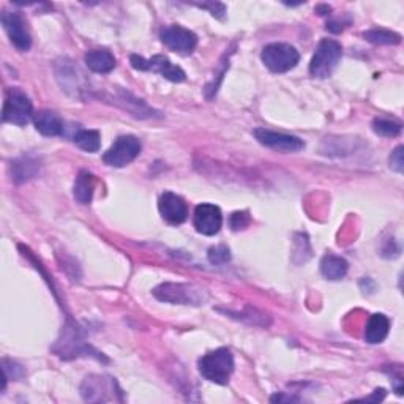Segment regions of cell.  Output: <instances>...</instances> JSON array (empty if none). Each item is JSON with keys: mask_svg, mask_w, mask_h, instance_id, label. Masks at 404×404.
<instances>
[{"mask_svg": "<svg viewBox=\"0 0 404 404\" xmlns=\"http://www.w3.org/2000/svg\"><path fill=\"white\" fill-rule=\"evenodd\" d=\"M198 368L201 376L207 381L226 385L229 382L234 371V356L227 347H220L217 351L206 354L199 358Z\"/></svg>", "mask_w": 404, "mask_h": 404, "instance_id": "cell-1", "label": "cell"}, {"mask_svg": "<svg viewBox=\"0 0 404 404\" xmlns=\"http://www.w3.org/2000/svg\"><path fill=\"white\" fill-rule=\"evenodd\" d=\"M154 295L160 302L174 303V305H204L208 295L204 289H201L194 284L183 283H163L155 288Z\"/></svg>", "mask_w": 404, "mask_h": 404, "instance_id": "cell-2", "label": "cell"}, {"mask_svg": "<svg viewBox=\"0 0 404 404\" xmlns=\"http://www.w3.org/2000/svg\"><path fill=\"white\" fill-rule=\"evenodd\" d=\"M341 55H343L341 44L337 40H332V38H325V40L319 43L318 49H316L311 63H309V73L314 78H328L333 73V69L337 68Z\"/></svg>", "mask_w": 404, "mask_h": 404, "instance_id": "cell-3", "label": "cell"}, {"mask_svg": "<svg viewBox=\"0 0 404 404\" xmlns=\"http://www.w3.org/2000/svg\"><path fill=\"white\" fill-rule=\"evenodd\" d=\"M261 59L264 65L274 73H286L297 67L300 54L288 43H270L262 49Z\"/></svg>", "mask_w": 404, "mask_h": 404, "instance_id": "cell-4", "label": "cell"}, {"mask_svg": "<svg viewBox=\"0 0 404 404\" xmlns=\"http://www.w3.org/2000/svg\"><path fill=\"white\" fill-rule=\"evenodd\" d=\"M34 106H32V101L27 95L19 90V88H10L4 105V122L24 126L34 119Z\"/></svg>", "mask_w": 404, "mask_h": 404, "instance_id": "cell-5", "label": "cell"}, {"mask_svg": "<svg viewBox=\"0 0 404 404\" xmlns=\"http://www.w3.org/2000/svg\"><path fill=\"white\" fill-rule=\"evenodd\" d=\"M141 141L136 136H120L116 139L106 154L103 155V161L111 168H123L126 164L136 160L141 154Z\"/></svg>", "mask_w": 404, "mask_h": 404, "instance_id": "cell-6", "label": "cell"}, {"mask_svg": "<svg viewBox=\"0 0 404 404\" xmlns=\"http://www.w3.org/2000/svg\"><path fill=\"white\" fill-rule=\"evenodd\" d=\"M131 67L139 72H156L160 73L163 78H166L173 82H183L187 78L185 72L180 67H175L170 63L169 59L164 55H154L152 59H144L141 55L133 54L130 57Z\"/></svg>", "mask_w": 404, "mask_h": 404, "instance_id": "cell-7", "label": "cell"}, {"mask_svg": "<svg viewBox=\"0 0 404 404\" xmlns=\"http://www.w3.org/2000/svg\"><path fill=\"white\" fill-rule=\"evenodd\" d=\"M255 136L259 142L265 145V147L274 149L278 152H284V154H295V152H300L302 149H305V142H303L300 137L284 135V133H276V131H270L265 128H256Z\"/></svg>", "mask_w": 404, "mask_h": 404, "instance_id": "cell-8", "label": "cell"}, {"mask_svg": "<svg viewBox=\"0 0 404 404\" xmlns=\"http://www.w3.org/2000/svg\"><path fill=\"white\" fill-rule=\"evenodd\" d=\"M161 41L174 53L189 54L193 53L196 44H198V36H196L194 32L182 27V25L173 24L163 29Z\"/></svg>", "mask_w": 404, "mask_h": 404, "instance_id": "cell-9", "label": "cell"}, {"mask_svg": "<svg viewBox=\"0 0 404 404\" xmlns=\"http://www.w3.org/2000/svg\"><path fill=\"white\" fill-rule=\"evenodd\" d=\"M2 25L6 32V35L10 36L11 43L19 50H29L32 46V38L27 30V24H25L24 18L19 13H2Z\"/></svg>", "mask_w": 404, "mask_h": 404, "instance_id": "cell-10", "label": "cell"}, {"mask_svg": "<svg viewBox=\"0 0 404 404\" xmlns=\"http://www.w3.org/2000/svg\"><path fill=\"white\" fill-rule=\"evenodd\" d=\"M223 226V213L213 204H199L194 210V227L202 236H215Z\"/></svg>", "mask_w": 404, "mask_h": 404, "instance_id": "cell-11", "label": "cell"}, {"mask_svg": "<svg viewBox=\"0 0 404 404\" xmlns=\"http://www.w3.org/2000/svg\"><path fill=\"white\" fill-rule=\"evenodd\" d=\"M158 210H160L164 221L169 224H182L188 217L187 202L179 194L166 191L160 196L158 201Z\"/></svg>", "mask_w": 404, "mask_h": 404, "instance_id": "cell-12", "label": "cell"}, {"mask_svg": "<svg viewBox=\"0 0 404 404\" xmlns=\"http://www.w3.org/2000/svg\"><path fill=\"white\" fill-rule=\"evenodd\" d=\"M116 381L100 377V376H88L82 384V396L87 401H107L109 396H106L107 391H114Z\"/></svg>", "mask_w": 404, "mask_h": 404, "instance_id": "cell-13", "label": "cell"}, {"mask_svg": "<svg viewBox=\"0 0 404 404\" xmlns=\"http://www.w3.org/2000/svg\"><path fill=\"white\" fill-rule=\"evenodd\" d=\"M35 128L43 136H60L63 135V120L53 111H40L34 116Z\"/></svg>", "mask_w": 404, "mask_h": 404, "instance_id": "cell-14", "label": "cell"}, {"mask_svg": "<svg viewBox=\"0 0 404 404\" xmlns=\"http://www.w3.org/2000/svg\"><path fill=\"white\" fill-rule=\"evenodd\" d=\"M389 330H390V321L387 316L376 313L371 316L368 324H366L365 339L368 341L370 344L382 343V341L387 338Z\"/></svg>", "mask_w": 404, "mask_h": 404, "instance_id": "cell-15", "label": "cell"}, {"mask_svg": "<svg viewBox=\"0 0 404 404\" xmlns=\"http://www.w3.org/2000/svg\"><path fill=\"white\" fill-rule=\"evenodd\" d=\"M86 65L95 73L106 74L116 68V57L106 49H93L86 54Z\"/></svg>", "mask_w": 404, "mask_h": 404, "instance_id": "cell-16", "label": "cell"}, {"mask_svg": "<svg viewBox=\"0 0 404 404\" xmlns=\"http://www.w3.org/2000/svg\"><path fill=\"white\" fill-rule=\"evenodd\" d=\"M347 269H349L347 261L339 256L327 255L321 261V274L327 280H341V278L346 276Z\"/></svg>", "mask_w": 404, "mask_h": 404, "instance_id": "cell-17", "label": "cell"}, {"mask_svg": "<svg viewBox=\"0 0 404 404\" xmlns=\"http://www.w3.org/2000/svg\"><path fill=\"white\" fill-rule=\"evenodd\" d=\"M95 189V177L87 173V170H81L79 175L76 177L74 187H73V196L79 204H90L93 198Z\"/></svg>", "mask_w": 404, "mask_h": 404, "instance_id": "cell-18", "label": "cell"}, {"mask_svg": "<svg viewBox=\"0 0 404 404\" xmlns=\"http://www.w3.org/2000/svg\"><path fill=\"white\" fill-rule=\"evenodd\" d=\"M38 168H40V164H38L36 160L30 156H22L16 160L15 163H11V173H13V179H15L18 183H22V182H27L30 179H34V177L38 174Z\"/></svg>", "mask_w": 404, "mask_h": 404, "instance_id": "cell-19", "label": "cell"}, {"mask_svg": "<svg viewBox=\"0 0 404 404\" xmlns=\"http://www.w3.org/2000/svg\"><path fill=\"white\" fill-rule=\"evenodd\" d=\"M74 144L78 145L79 149L88 152V154H95V152L100 150V133L95 130H81L79 133H76L74 136Z\"/></svg>", "mask_w": 404, "mask_h": 404, "instance_id": "cell-20", "label": "cell"}, {"mask_svg": "<svg viewBox=\"0 0 404 404\" xmlns=\"http://www.w3.org/2000/svg\"><path fill=\"white\" fill-rule=\"evenodd\" d=\"M365 40L372 44H400L401 36L395 34V32L385 30V29H372L363 34Z\"/></svg>", "mask_w": 404, "mask_h": 404, "instance_id": "cell-21", "label": "cell"}, {"mask_svg": "<svg viewBox=\"0 0 404 404\" xmlns=\"http://www.w3.org/2000/svg\"><path fill=\"white\" fill-rule=\"evenodd\" d=\"M372 130H375V133L379 136L395 137L401 133V125L389 119H375V122H372Z\"/></svg>", "mask_w": 404, "mask_h": 404, "instance_id": "cell-22", "label": "cell"}, {"mask_svg": "<svg viewBox=\"0 0 404 404\" xmlns=\"http://www.w3.org/2000/svg\"><path fill=\"white\" fill-rule=\"evenodd\" d=\"M231 259V252H229V248L227 246H215V248H210L208 250V261H210L212 264H226L227 261Z\"/></svg>", "mask_w": 404, "mask_h": 404, "instance_id": "cell-23", "label": "cell"}, {"mask_svg": "<svg viewBox=\"0 0 404 404\" xmlns=\"http://www.w3.org/2000/svg\"><path fill=\"white\" fill-rule=\"evenodd\" d=\"M403 145H398V147L391 152V155H390V168L395 170V173H403L404 170V158H403Z\"/></svg>", "mask_w": 404, "mask_h": 404, "instance_id": "cell-24", "label": "cell"}, {"mask_svg": "<svg viewBox=\"0 0 404 404\" xmlns=\"http://www.w3.org/2000/svg\"><path fill=\"white\" fill-rule=\"evenodd\" d=\"M250 224V215L248 212H234L231 215V227L234 231L245 229Z\"/></svg>", "mask_w": 404, "mask_h": 404, "instance_id": "cell-25", "label": "cell"}, {"mask_svg": "<svg viewBox=\"0 0 404 404\" xmlns=\"http://www.w3.org/2000/svg\"><path fill=\"white\" fill-rule=\"evenodd\" d=\"M198 6L204 10L210 11V15L215 18H223L224 13H226V6L220 2H207V4H199Z\"/></svg>", "mask_w": 404, "mask_h": 404, "instance_id": "cell-26", "label": "cell"}, {"mask_svg": "<svg viewBox=\"0 0 404 404\" xmlns=\"http://www.w3.org/2000/svg\"><path fill=\"white\" fill-rule=\"evenodd\" d=\"M384 398H385V390L384 389H376L375 393H372L371 396H366V398H363V400H360V401H375V403H377V401H382Z\"/></svg>", "mask_w": 404, "mask_h": 404, "instance_id": "cell-27", "label": "cell"}, {"mask_svg": "<svg viewBox=\"0 0 404 404\" xmlns=\"http://www.w3.org/2000/svg\"><path fill=\"white\" fill-rule=\"evenodd\" d=\"M271 403H281V401H299V398L295 396H284V395H274L270 398Z\"/></svg>", "mask_w": 404, "mask_h": 404, "instance_id": "cell-28", "label": "cell"}]
</instances>
